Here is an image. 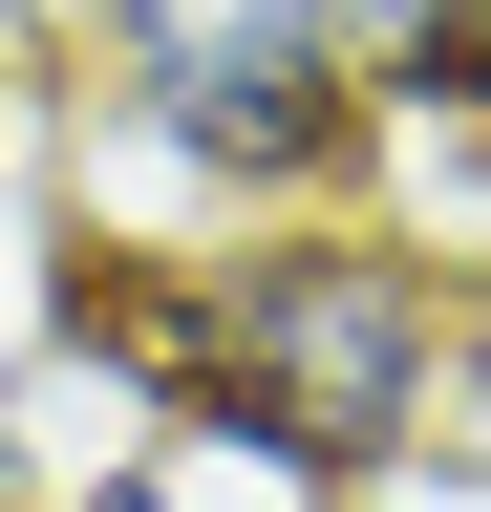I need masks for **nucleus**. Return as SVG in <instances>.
<instances>
[{"instance_id":"obj_5","label":"nucleus","mask_w":491,"mask_h":512,"mask_svg":"<svg viewBox=\"0 0 491 512\" xmlns=\"http://www.w3.org/2000/svg\"><path fill=\"white\" fill-rule=\"evenodd\" d=\"M0 64H22V22H0Z\"/></svg>"},{"instance_id":"obj_3","label":"nucleus","mask_w":491,"mask_h":512,"mask_svg":"<svg viewBox=\"0 0 491 512\" xmlns=\"http://www.w3.org/2000/svg\"><path fill=\"white\" fill-rule=\"evenodd\" d=\"M342 64L385 150H491V0H342Z\"/></svg>"},{"instance_id":"obj_4","label":"nucleus","mask_w":491,"mask_h":512,"mask_svg":"<svg viewBox=\"0 0 491 512\" xmlns=\"http://www.w3.org/2000/svg\"><path fill=\"white\" fill-rule=\"evenodd\" d=\"M0 512H86V491H0Z\"/></svg>"},{"instance_id":"obj_2","label":"nucleus","mask_w":491,"mask_h":512,"mask_svg":"<svg viewBox=\"0 0 491 512\" xmlns=\"http://www.w3.org/2000/svg\"><path fill=\"white\" fill-rule=\"evenodd\" d=\"M22 64L65 86V256H193L385 171L342 0H22Z\"/></svg>"},{"instance_id":"obj_1","label":"nucleus","mask_w":491,"mask_h":512,"mask_svg":"<svg viewBox=\"0 0 491 512\" xmlns=\"http://www.w3.org/2000/svg\"><path fill=\"white\" fill-rule=\"evenodd\" d=\"M107 320L150 363V427L193 470L299 491V512L406 491L470 427V278H449V235L363 214V192L193 235V256H107Z\"/></svg>"}]
</instances>
